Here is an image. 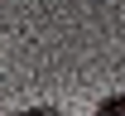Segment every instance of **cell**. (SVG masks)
Wrapping results in <instances>:
<instances>
[{"label": "cell", "mask_w": 125, "mask_h": 116, "mask_svg": "<svg viewBox=\"0 0 125 116\" xmlns=\"http://www.w3.org/2000/svg\"><path fill=\"white\" fill-rule=\"evenodd\" d=\"M96 116H125V92H115V97H101V102H96Z\"/></svg>", "instance_id": "6da1fadb"}, {"label": "cell", "mask_w": 125, "mask_h": 116, "mask_svg": "<svg viewBox=\"0 0 125 116\" xmlns=\"http://www.w3.org/2000/svg\"><path fill=\"white\" fill-rule=\"evenodd\" d=\"M15 116H62L58 106H29V111H15Z\"/></svg>", "instance_id": "7a4b0ae2"}]
</instances>
